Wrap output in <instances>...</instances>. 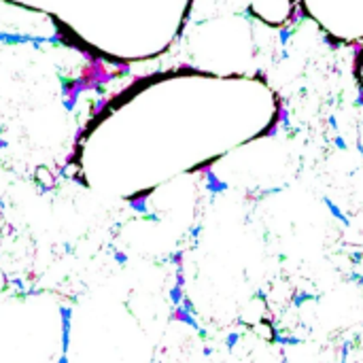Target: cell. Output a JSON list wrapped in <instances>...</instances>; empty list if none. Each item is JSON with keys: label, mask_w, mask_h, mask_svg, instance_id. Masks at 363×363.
<instances>
[{"label": "cell", "mask_w": 363, "mask_h": 363, "mask_svg": "<svg viewBox=\"0 0 363 363\" xmlns=\"http://www.w3.org/2000/svg\"><path fill=\"white\" fill-rule=\"evenodd\" d=\"M172 321H183V323L191 325V327H197V323L194 321L191 312H189V310H185L183 306H176V308H174V312H172Z\"/></svg>", "instance_id": "cell-2"}, {"label": "cell", "mask_w": 363, "mask_h": 363, "mask_svg": "<svg viewBox=\"0 0 363 363\" xmlns=\"http://www.w3.org/2000/svg\"><path fill=\"white\" fill-rule=\"evenodd\" d=\"M34 181L41 185L43 189H51L55 185V174L51 172V168H45V166H41V168H36Z\"/></svg>", "instance_id": "cell-1"}, {"label": "cell", "mask_w": 363, "mask_h": 363, "mask_svg": "<svg viewBox=\"0 0 363 363\" xmlns=\"http://www.w3.org/2000/svg\"><path fill=\"white\" fill-rule=\"evenodd\" d=\"M325 204H327L329 213H331V215H334V217H336V219H340L342 223H346V225H348V217H346V215H344V213H342V210H340V208H338V206H336V204H334V202H331V200H329V197H325Z\"/></svg>", "instance_id": "cell-3"}, {"label": "cell", "mask_w": 363, "mask_h": 363, "mask_svg": "<svg viewBox=\"0 0 363 363\" xmlns=\"http://www.w3.org/2000/svg\"><path fill=\"white\" fill-rule=\"evenodd\" d=\"M236 342H238V334H232V336L227 338V346H229V348H232Z\"/></svg>", "instance_id": "cell-5"}, {"label": "cell", "mask_w": 363, "mask_h": 363, "mask_svg": "<svg viewBox=\"0 0 363 363\" xmlns=\"http://www.w3.org/2000/svg\"><path fill=\"white\" fill-rule=\"evenodd\" d=\"M334 145L338 146V149H342V151H344V149H348V145L344 143V138H342V136H336V138H334Z\"/></svg>", "instance_id": "cell-4"}]
</instances>
